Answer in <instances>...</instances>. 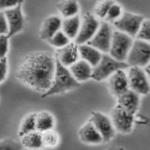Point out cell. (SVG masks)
I'll list each match as a JSON object with an SVG mask.
<instances>
[{"mask_svg":"<svg viewBox=\"0 0 150 150\" xmlns=\"http://www.w3.org/2000/svg\"><path fill=\"white\" fill-rule=\"evenodd\" d=\"M55 68L56 59L49 52H33L23 58L15 71V78L23 86L43 94L53 83Z\"/></svg>","mask_w":150,"mask_h":150,"instance_id":"6da1fadb","label":"cell"},{"mask_svg":"<svg viewBox=\"0 0 150 150\" xmlns=\"http://www.w3.org/2000/svg\"><path fill=\"white\" fill-rule=\"evenodd\" d=\"M79 86L80 83L73 77V75L69 70V68L65 67L63 64H61L56 59V68L53 83H52L48 91L41 94V98H45L52 96L60 95V94H64L71 91L73 89H76Z\"/></svg>","mask_w":150,"mask_h":150,"instance_id":"7a4b0ae2","label":"cell"},{"mask_svg":"<svg viewBox=\"0 0 150 150\" xmlns=\"http://www.w3.org/2000/svg\"><path fill=\"white\" fill-rule=\"evenodd\" d=\"M128 68H129V66L127 62H121L112 58L109 54H103L98 64L93 68L92 80L98 82L104 81L117 70Z\"/></svg>","mask_w":150,"mask_h":150,"instance_id":"3957f363","label":"cell"},{"mask_svg":"<svg viewBox=\"0 0 150 150\" xmlns=\"http://www.w3.org/2000/svg\"><path fill=\"white\" fill-rule=\"evenodd\" d=\"M133 38L119 30H114L109 54L112 58L126 62L133 43Z\"/></svg>","mask_w":150,"mask_h":150,"instance_id":"277c9868","label":"cell"},{"mask_svg":"<svg viewBox=\"0 0 150 150\" xmlns=\"http://www.w3.org/2000/svg\"><path fill=\"white\" fill-rule=\"evenodd\" d=\"M127 63L129 67L146 69L150 64V43L135 39L129 53Z\"/></svg>","mask_w":150,"mask_h":150,"instance_id":"5b68a950","label":"cell"},{"mask_svg":"<svg viewBox=\"0 0 150 150\" xmlns=\"http://www.w3.org/2000/svg\"><path fill=\"white\" fill-rule=\"evenodd\" d=\"M111 119L115 130L122 134H129L133 129L135 115L127 111L119 104L115 105L111 111Z\"/></svg>","mask_w":150,"mask_h":150,"instance_id":"8992f818","label":"cell"},{"mask_svg":"<svg viewBox=\"0 0 150 150\" xmlns=\"http://www.w3.org/2000/svg\"><path fill=\"white\" fill-rule=\"evenodd\" d=\"M144 21V18L140 14L124 11L123 15L116 22L112 23V25L116 30L126 33V34H128L132 38H136Z\"/></svg>","mask_w":150,"mask_h":150,"instance_id":"52a82bcc","label":"cell"},{"mask_svg":"<svg viewBox=\"0 0 150 150\" xmlns=\"http://www.w3.org/2000/svg\"><path fill=\"white\" fill-rule=\"evenodd\" d=\"M129 89L138 93L140 96L148 95L150 92V81L145 69L129 67L128 71Z\"/></svg>","mask_w":150,"mask_h":150,"instance_id":"ba28073f","label":"cell"},{"mask_svg":"<svg viewBox=\"0 0 150 150\" xmlns=\"http://www.w3.org/2000/svg\"><path fill=\"white\" fill-rule=\"evenodd\" d=\"M100 23V20L93 13L86 12L82 18V25L79 34L74 41L79 45L88 43L98 30Z\"/></svg>","mask_w":150,"mask_h":150,"instance_id":"9c48e42d","label":"cell"},{"mask_svg":"<svg viewBox=\"0 0 150 150\" xmlns=\"http://www.w3.org/2000/svg\"><path fill=\"white\" fill-rule=\"evenodd\" d=\"M112 34H114V30H112V25L110 23L103 21L95 36L88 42V44L95 47L102 54H108L111 48Z\"/></svg>","mask_w":150,"mask_h":150,"instance_id":"30bf717a","label":"cell"},{"mask_svg":"<svg viewBox=\"0 0 150 150\" xmlns=\"http://www.w3.org/2000/svg\"><path fill=\"white\" fill-rule=\"evenodd\" d=\"M89 119L92 121L94 126L100 133L103 139V143H108L115 138L116 130L111 117L102 114L101 112H92Z\"/></svg>","mask_w":150,"mask_h":150,"instance_id":"8fae6325","label":"cell"},{"mask_svg":"<svg viewBox=\"0 0 150 150\" xmlns=\"http://www.w3.org/2000/svg\"><path fill=\"white\" fill-rule=\"evenodd\" d=\"M2 11H4L5 15H6L8 23V34L7 35L8 38L11 39L25 29V14L23 12L22 5Z\"/></svg>","mask_w":150,"mask_h":150,"instance_id":"7c38bea8","label":"cell"},{"mask_svg":"<svg viewBox=\"0 0 150 150\" xmlns=\"http://www.w3.org/2000/svg\"><path fill=\"white\" fill-rule=\"evenodd\" d=\"M108 89L112 97L118 98L126 91L129 89L128 74L125 72V69H119L107 79Z\"/></svg>","mask_w":150,"mask_h":150,"instance_id":"4fadbf2b","label":"cell"},{"mask_svg":"<svg viewBox=\"0 0 150 150\" xmlns=\"http://www.w3.org/2000/svg\"><path fill=\"white\" fill-rule=\"evenodd\" d=\"M55 57L65 67H71L74 63H76L80 59L79 44H77L74 40H72L67 46L56 50Z\"/></svg>","mask_w":150,"mask_h":150,"instance_id":"5bb4252c","label":"cell"},{"mask_svg":"<svg viewBox=\"0 0 150 150\" xmlns=\"http://www.w3.org/2000/svg\"><path fill=\"white\" fill-rule=\"evenodd\" d=\"M78 136L80 141L86 144H100L103 143L100 133L90 119L81 126L78 130Z\"/></svg>","mask_w":150,"mask_h":150,"instance_id":"9a60e30c","label":"cell"},{"mask_svg":"<svg viewBox=\"0 0 150 150\" xmlns=\"http://www.w3.org/2000/svg\"><path fill=\"white\" fill-rule=\"evenodd\" d=\"M63 19L58 15H51L48 16L42 22V25L40 30V38L42 40L48 41L54 34L62 28Z\"/></svg>","mask_w":150,"mask_h":150,"instance_id":"2e32d148","label":"cell"},{"mask_svg":"<svg viewBox=\"0 0 150 150\" xmlns=\"http://www.w3.org/2000/svg\"><path fill=\"white\" fill-rule=\"evenodd\" d=\"M140 97L141 96L138 93L134 92L131 89H129L128 91H126L116 98V103L125 108L127 111L130 112L131 114L136 115L140 107Z\"/></svg>","mask_w":150,"mask_h":150,"instance_id":"e0dca14e","label":"cell"},{"mask_svg":"<svg viewBox=\"0 0 150 150\" xmlns=\"http://www.w3.org/2000/svg\"><path fill=\"white\" fill-rule=\"evenodd\" d=\"M69 70L73 75V77L80 83L83 82H86L89 79H92L93 67L86 61L81 58L76 63H74L71 67H69Z\"/></svg>","mask_w":150,"mask_h":150,"instance_id":"ac0fdd59","label":"cell"},{"mask_svg":"<svg viewBox=\"0 0 150 150\" xmlns=\"http://www.w3.org/2000/svg\"><path fill=\"white\" fill-rule=\"evenodd\" d=\"M79 54L80 58L86 61L92 67H96L100 61L103 54L97 48L89 45L88 43L79 45Z\"/></svg>","mask_w":150,"mask_h":150,"instance_id":"d6986e66","label":"cell"},{"mask_svg":"<svg viewBox=\"0 0 150 150\" xmlns=\"http://www.w3.org/2000/svg\"><path fill=\"white\" fill-rule=\"evenodd\" d=\"M81 25H82V18L79 14V15L73 16V17L63 19L61 30H62L71 40H75V39H76L79 34Z\"/></svg>","mask_w":150,"mask_h":150,"instance_id":"ffe728a7","label":"cell"},{"mask_svg":"<svg viewBox=\"0 0 150 150\" xmlns=\"http://www.w3.org/2000/svg\"><path fill=\"white\" fill-rule=\"evenodd\" d=\"M20 139V142L23 144V148L27 150H40L44 147L43 141H42V133L39 130L28 133Z\"/></svg>","mask_w":150,"mask_h":150,"instance_id":"44dd1931","label":"cell"},{"mask_svg":"<svg viewBox=\"0 0 150 150\" xmlns=\"http://www.w3.org/2000/svg\"><path fill=\"white\" fill-rule=\"evenodd\" d=\"M36 119H37V130L40 131V132L54 129L56 124V119L54 115L49 111L38 112Z\"/></svg>","mask_w":150,"mask_h":150,"instance_id":"7402d4cb","label":"cell"},{"mask_svg":"<svg viewBox=\"0 0 150 150\" xmlns=\"http://www.w3.org/2000/svg\"><path fill=\"white\" fill-rule=\"evenodd\" d=\"M58 13L63 19L79 15L80 5L77 0H62L56 5Z\"/></svg>","mask_w":150,"mask_h":150,"instance_id":"603a6c76","label":"cell"},{"mask_svg":"<svg viewBox=\"0 0 150 150\" xmlns=\"http://www.w3.org/2000/svg\"><path fill=\"white\" fill-rule=\"evenodd\" d=\"M37 112H30L22 119L18 129V136L23 137L30 132L37 130Z\"/></svg>","mask_w":150,"mask_h":150,"instance_id":"cb8c5ba5","label":"cell"},{"mask_svg":"<svg viewBox=\"0 0 150 150\" xmlns=\"http://www.w3.org/2000/svg\"><path fill=\"white\" fill-rule=\"evenodd\" d=\"M115 3V0H98L93 9V14L98 20H105L107 13L109 11L112 5Z\"/></svg>","mask_w":150,"mask_h":150,"instance_id":"d4e9b609","label":"cell"},{"mask_svg":"<svg viewBox=\"0 0 150 150\" xmlns=\"http://www.w3.org/2000/svg\"><path fill=\"white\" fill-rule=\"evenodd\" d=\"M41 133H42V141H43L44 147L54 148L59 144L60 136L54 129H50Z\"/></svg>","mask_w":150,"mask_h":150,"instance_id":"484cf974","label":"cell"},{"mask_svg":"<svg viewBox=\"0 0 150 150\" xmlns=\"http://www.w3.org/2000/svg\"><path fill=\"white\" fill-rule=\"evenodd\" d=\"M71 41L72 40H70L62 30H60L52 37L47 42H48L50 45L54 47L56 50H58V49L63 48V47H65V46H67Z\"/></svg>","mask_w":150,"mask_h":150,"instance_id":"4316f807","label":"cell"},{"mask_svg":"<svg viewBox=\"0 0 150 150\" xmlns=\"http://www.w3.org/2000/svg\"><path fill=\"white\" fill-rule=\"evenodd\" d=\"M123 13H124V11H123V8H122L121 5L115 2L112 5V7L110 8L104 21L112 25V23L116 22L122 15H123Z\"/></svg>","mask_w":150,"mask_h":150,"instance_id":"83f0119b","label":"cell"},{"mask_svg":"<svg viewBox=\"0 0 150 150\" xmlns=\"http://www.w3.org/2000/svg\"><path fill=\"white\" fill-rule=\"evenodd\" d=\"M23 148L21 142H17L11 138L3 139L0 143V150H23Z\"/></svg>","mask_w":150,"mask_h":150,"instance_id":"f1b7e54d","label":"cell"},{"mask_svg":"<svg viewBox=\"0 0 150 150\" xmlns=\"http://www.w3.org/2000/svg\"><path fill=\"white\" fill-rule=\"evenodd\" d=\"M135 39L142 40L150 43V20L144 19V21L142 23V26L140 28L138 35Z\"/></svg>","mask_w":150,"mask_h":150,"instance_id":"f546056e","label":"cell"},{"mask_svg":"<svg viewBox=\"0 0 150 150\" xmlns=\"http://www.w3.org/2000/svg\"><path fill=\"white\" fill-rule=\"evenodd\" d=\"M9 50V38L7 35H0V57H6Z\"/></svg>","mask_w":150,"mask_h":150,"instance_id":"4dcf8cb0","label":"cell"},{"mask_svg":"<svg viewBox=\"0 0 150 150\" xmlns=\"http://www.w3.org/2000/svg\"><path fill=\"white\" fill-rule=\"evenodd\" d=\"M8 73V57H0V82L3 83Z\"/></svg>","mask_w":150,"mask_h":150,"instance_id":"1f68e13d","label":"cell"},{"mask_svg":"<svg viewBox=\"0 0 150 150\" xmlns=\"http://www.w3.org/2000/svg\"><path fill=\"white\" fill-rule=\"evenodd\" d=\"M25 0H0V8L1 11H6L12 8L23 5Z\"/></svg>","mask_w":150,"mask_h":150,"instance_id":"d6a6232c","label":"cell"},{"mask_svg":"<svg viewBox=\"0 0 150 150\" xmlns=\"http://www.w3.org/2000/svg\"><path fill=\"white\" fill-rule=\"evenodd\" d=\"M8 34V23L4 11L0 12V35Z\"/></svg>","mask_w":150,"mask_h":150,"instance_id":"836d02e7","label":"cell"},{"mask_svg":"<svg viewBox=\"0 0 150 150\" xmlns=\"http://www.w3.org/2000/svg\"><path fill=\"white\" fill-rule=\"evenodd\" d=\"M106 150H122V147H116V146H112V147H109Z\"/></svg>","mask_w":150,"mask_h":150,"instance_id":"e575fe53","label":"cell"},{"mask_svg":"<svg viewBox=\"0 0 150 150\" xmlns=\"http://www.w3.org/2000/svg\"><path fill=\"white\" fill-rule=\"evenodd\" d=\"M145 70H146V73L148 75V78H149V81H150V70L149 69H145Z\"/></svg>","mask_w":150,"mask_h":150,"instance_id":"d590c367","label":"cell"},{"mask_svg":"<svg viewBox=\"0 0 150 150\" xmlns=\"http://www.w3.org/2000/svg\"><path fill=\"white\" fill-rule=\"evenodd\" d=\"M146 69H149V70H150V64H149V65L147 66V68H146Z\"/></svg>","mask_w":150,"mask_h":150,"instance_id":"8d00e7d4","label":"cell"},{"mask_svg":"<svg viewBox=\"0 0 150 150\" xmlns=\"http://www.w3.org/2000/svg\"><path fill=\"white\" fill-rule=\"evenodd\" d=\"M122 150H126L125 148H123V147H122Z\"/></svg>","mask_w":150,"mask_h":150,"instance_id":"74e56055","label":"cell"}]
</instances>
